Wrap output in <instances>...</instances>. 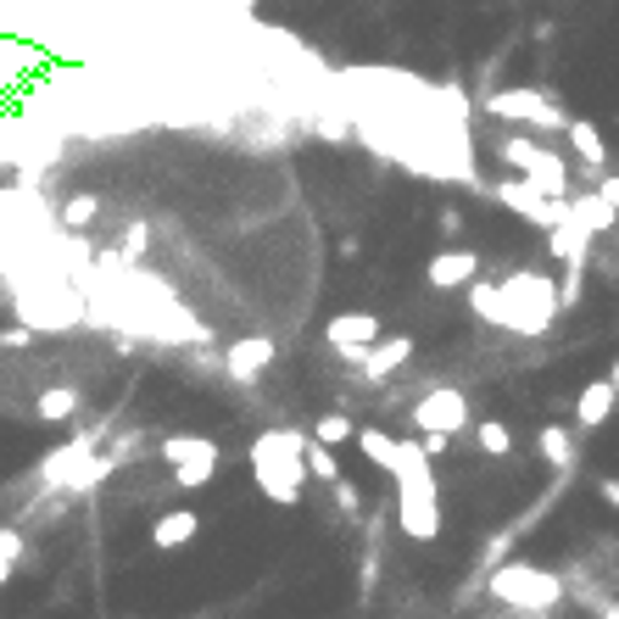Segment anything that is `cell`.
I'll return each mask as SVG.
<instances>
[{"label": "cell", "mask_w": 619, "mask_h": 619, "mask_svg": "<svg viewBox=\"0 0 619 619\" xmlns=\"http://www.w3.org/2000/svg\"><path fill=\"white\" fill-rule=\"evenodd\" d=\"M569 146H575V157H581V173L597 184L603 168H608V146H603L597 123H592V118H575V123H569Z\"/></svg>", "instance_id": "5bb4252c"}, {"label": "cell", "mask_w": 619, "mask_h": 619, "mask_svg": "<svg viewBox=\"0 0 619 619\" xmlns=\"http://www.w3.org/2000/svg\"><path fill=\"white\" fill-rule=\"evenodd\" d=\"M397 525L413 542H436L441 536V497H436V474L424 458V441H402V469H397Z\"/></svg>", "instance_id": "3957f363"}, {"label": "cell", "mask_w": 619, "mask_h": 619, "mask_svg": "<svg viewBox=\"0 0 619 619\" xmlns=\"http://www.w3.org/2000/svg\"><path fill=\"white\" fill-rule=\"evenodd\" d=\"M357 447H363V458H368L374 469H386L391 481H397V469H402V441H397V436H386V430H357Z\"/></svg>", "instance_id": "ac0fdd59"}, {"label": "cell", "mask_w": 619, "mask_h": 619, "mask_svg": "<svg viewBox=\"0 0 619 619\" xmlns=\"http://www.w3.org/2000/svg\"><path fill=\"white\" fill-rule=\"evenodd\" d=\"M592 241H597V234H592L575 213H569V223H563V229H553V234H547V246H553V257H558L563 268H586V263H592Z\"/></svg>", "instance_id": "7c38bea8"}, {"label": "cell", "mask_w": 619, "mask_h": 619, "mask_svg": "<svg viewBox=\"0 0 619 619\" xmlns=\"http://www.w3.org/2000/svg\"><path fill=\"white\" fill-rule=\"evenodd\" d=\"M486 592H491L497 608H513V614H553V608L569 597V581L553 575V569H542V563L508 558L502 569H491Z\"/></svg>", "instance_id": "277c9868"}, {"label": "cell", "mask_w": 619, "mask_h": 619, "mask_svg": "<svg viewBox=\"0 0 619 619\" xmlns=\"http://www.w3.org/2000/svg\"><path fill=\"white\" fill-rule=\"evenodd\" d=\"M581 597H586L592 619H619V603H614V597H592V592H581Z\"/></svg>", "instance_id": "4dcf8cb0"}, {"label": "cell", "mask_w": 619, "mask_h": 619, "mask_svg": "<svg viewBox=\"0 0 619 619\" xmlns=\"http://www.w3.org/2000/svg\"><path fill=\"white\" fill-rule=\"evenodd\" d=\"M597 196H603L608 207H619V173H603V179H597Z\"/></svg>", "instance_id": "1f68e13d"}, {"label": "cell", "mask_w": 619, "mask_h": 619, "mask_svg": "<svg viewBox=\"0 0 619 619\" xmlns=\"http://www.w3.org/2000/svg\"><path fill=\"white\" fill-rule=\"evenodd\" d=\"M497 157L513 168V179H531L547 202H569V168H563V157L547 151V146H536L531 134H508V139H497Z\"/></svg>", "instance_id": "5b68a950"}, {"label": "cell", "mask_w": 619, "mask_h": 619, "mask_svg": "<svg viewBox=\"0 0 619 619\" xmlns=\"http://www.w3.org/2000/svg\"><path fill=\"white\" fill-rule=\"evenodd\" d=\"M28 68H34L28 45H0V78H23Z\"/></svg>", "instance_id": "4316f807"}, {"label": "cell", "mask_w": 619, "mask_h": 619, "mask_svg": "<svg viewBox=\"0 0 619 619\" xmlns=\"http://www.w3.org/2000/svg\"><path fill=\"white\" fill-rule=\"evenodd\" d=\"M307 481H318V486H341L347 474H341V458L329 452V447H318L313 436H307Z\"/></svg>", "instance_id": "7402d4cb"}, {"label": "cell", "mask_w": 619, "mask_h": 619, "mask_svg": "<svg viewBox=\"0 0 619 619\" xmlns=\"http://www.w3.org/2000/svg\"><path fill=\"white\" fill-rule=\"evenodd\" d=\"M614 402H619L614 379H608V374H603V379H592V386L575 397V424H581V430H603L608 413H614Z\"/></svg>", "instance_id": "9a60e30c"}, {"label": "cell", "mask_w": 619, "mask_h": 619, "mask_svg": "<svg viewBox=\"0 0 619 619\" xmlns=\"http://www.w3.org/2000/svg\"><path fill=\"white\" fill-rule=\"evenodd\" d=\"M418 441H424V458H441L452 447V436H418Z\"/></svg>", "instance_id": "836d02e7"}, {"label": "cell", "mask_w": 619, "mask_h": 619, "mask_svg": "<svg viewBox=\"0 0 619 619\" xmlns=\"http://www.w3.org/2000/svg\"><path fill=\"white\" fill-rule=\"evenodd\" d=\"M474 279H481V252L452 246V252L430 257V284H436V291H458V284H474Z\"/></svg>", "instance_id": "8fae6325"}, {"label": "cell", "mask_w": 619, "mask_h": 619, "mask_svg": "<svg viewBox=\"0 0 619 619\" xmlns=\"http://www.w3.org/2000/svg\"><path fill=\"white\" fill-rule=\"evenodd\" d=\"M234 7H246V12H252V7H263V0H234Z\"/></svg>", "instance_id": "74e56055"}, {"label": "cell", "mask_w": 619, "mask_h": 619, "mask_svg": "<svg viewBox=\"0 0 619 619\" xmlns=\"http://www.w3.org/2000/svg\"><path fill=\"white\" fill-rule=\"evenodd\" d=\"M329 497H336V508H341V513H363V497H357V486H352V481L329 486Z\"/></svg>", "instance_id": "83f0119b"}, {"label": "cell", "mask_w": 619, "mask_h": 619, "mask_svg": "<svg viewBox=\"0 0 619 619\" xmlns=\"http://www.w3.org/2000/svg\"><path fill=\"white\" fill-rule=\"evenodd\" d=\"M469 307L513 329V336H547V324L558 313V284L542 274H508L502 284H469Z\"/></svg>", "instance_id": "6da1fadb"}, {"label": "cell", "mask_w": 619, "mask_h": 619, "mask_svg": "<svg viewBox=\"0 0 619 619\" xmlns=\"http://www.w3.org/2000/svg\"><path fill=\"white\" fill-rule=\"evenodd\" d=\"M274 352H279V341H268V336H246V341H229V352H223V374L234 379V386H252V379L274 363Z\"/></svg>", "instance_id": "30bf717a"}, {"label": "cell", "mask_w": 619, "mask_h": 619, "mask_svg": "<svg viewBox=\"0 0 619 619\" xmlns=\"http://www.w3.org/2000/svg\"><path fill=\"white\" fill-rule=\"evenodd\" d=\"M463 229V213L458 207H441V234H458Z\"/></svg>", "instance_id": "e575fe53"}, {"label": "cell", "mask_w": 619, "mask_h": 619, "mask_svg": "<svg viewBox=\"0 0 619 619\" xmlns=\"http://www.w3.org/2000/svg\"><path fill=\"white\" fill-rule=\"evenodd\" d=\"M307 436H313L318 447H329V452H336V447H347V441L357 436V424H352L347 413H324V418L313 424V430H307Z\"/></svg>", "instance_id": "603a6c76"}, {"label": "cell", "mask_w": 619, "mask_h": 619, "mask_svg": "<svg viewBox=\"0 0 619 619\" xmlns=\"http://www.w3.org/2000/svg\"><path fill=\"white\" fill-rule=\"evenodd\" d=\"M95 218H101V196H89V190H78V196L62 202V223L68 229H89Z\"/></svg>", "instance_id": "cb8c5ba5"}, {"label": "cell", "mask_w": 619, "mask_h": 619, "mask_svg": "<svg viewBox=\"0 0 619 619\" xmlns=\"http://www.w3.org/2000/svg\"><path fill=\"white\" fill-rule=\"evenodd\" d=\"M252 481L268 502L296 508L307 486V436L302 430H263L252 441Z\"/></svg>", "instance_id": "7a4b0ae2"}, {"label": "cell", "mask_w": 619, "mask_h": 619, "mask_svg": "<svg viewBox=\"0 0 619 619\" xmlns=\"http://www.w3.org/2000/svg\"><path fill=\"white\" fill-rule=\"evenodd\" d=\"M202 531V513H190V508H173V513H162L157 525H151V542L157 547H184L190 536Z\"/></svg>", "instance_id": "d6986e66"}, {"label": "cell", "mask_w": 619, "mask_h": 619, "mask_svg": "<svg viewBox=\"0 0 619 619\" xmlns=\"http://www.w3.org/2000/svg\"><path fill=\"white\" fill-rule=\"evenodd\" d=\"M608 379H614V391H619V357H614V368H608Z\"/></svg>", "instance_id": "8d00e7d4"}, {"label": "cell", "mask_w": 619, "mask_h": 619, "mask_svg": "<svg viewBox=\"0 0 619 619\" xmlns=\"http://www.w3.org/2000/svg\"><path fill=\"white\" fill-rule=\"evenodd\" d=\"M491 196L508 207V213H519V218H525V223H536V229H563L569 223V202H575V196H569V202H547L542 196V190L531 184V179H497L491 184Z\"/></svg>", "instance_id": "52a82bcc"}, {"label": "cell", "mask_w": 619, "mask_h": 619, "mask_svg": "<svg viewBox=\"0 0 619 619\" xmlns=\"http://www.w3.org/2000/svg\"><path fill=\"white\" fill-rule=\"evenodd\" d=\"M536 452H542L558 474L575 469V436H569L563 424H547V430H536Z\"/></svg>", "instance_id": "ffe728a7"}, {"label": "cell", "mask_w": 619, "mask_h": 619, "mask_svg": "<svg viewBox=\"0 0 619 619\" xmlns=\"http://www.w3.org/2000/svg\"><path fill=\"white\" fill-rule=\"evenodd\" d=\"M413 336H391V341H379L368 357H363V379H368V386H379V379H391L397 368H408L413 363Z\"/></svg>", "instance_id": "4fadbf2b"}, {"label": "cell", "mask_w": 619, "mask_h": 619, "mask_svg": "<svg viewBox=\"0 0 619 619\" xmlns=\"http://www.w3.org/2000/svg\"><path fill=\"white\" fill-rule=\"evenodd\" d=\"M474 441H481V452H491V458H508V452H513V436H508V424H497V418L474 424Z\"/></svg>", "instance_id": "d4e9b609"}, {"label": "cell", "mask_w": 619, "mask_h": 619, "mask_svg": "<svg viewBox=\"0 0 619 619\" xmlns=\"http://www.w3.org/2000/svg\"><path fill=\"white\" fill-rule=\"evenodd\" d=\"M162 458L179 469V463H218L223 452H218L213 436H168V441H162Z\"/></svg>", "instance_id": "e0dca14e"}, {"label": "cell", "mask_w": 619, "mask_h": 619, "mask_svg": "<svg viewBox=\"0 0 619 619\" xmlns=\"http://www.w3.org/2000/svg\"><path fill=\"white\" fill-rule=\"evenodd\" d=\"M324 341H329V352H336L341 363L363 368V357L379 347V318L374 313H336L324 324Z\"/></svg>", "instance_id": "9c48e42d"}, {"label": "cell", "mask_w": 619, "mask_h": 619, "mask_svg": "<svg viewBox=\"0 0 619 619\" xmlns=\"http://www.w3.org/2000/svg\"><path fill=\"white\" fill-rule=\"evenodd\" d=\"M569 213H575L592 234H608V229L619 223V207H608V202L597 196V190H592V196H575V202H569Z\"/></svg>", "instance_id": "44dd1931"}, {"label": "cell", "mask_w": 619, "mask_h": 619, "mask_svg": "<svg viewBox=\"0 0 619 619\" xmlns=\"http://www.w3.org/2000/svg\"><path fill=\"white\" fill-rule=\"evenodd\" d=\"M597 497H603L608 508H619V481H614V474H603V481H597Z\"/></svg>", "instance_id": "d6a6232c"}, {"label": "cell", "mask_w": 619, "mask_h": 619, "mask_svg": "<svg viewBox=\"0 0 619 619\" xmlns=\"http://www.w3.org/2000/svg\"><path fill=\"white\" fill-rule=\"evenodd\" d=\"M486 112L502 118V123H513L519 134H525V129H536V134H569V123H575V118H563V107L553 101V95H542V89H497V95H486Z\"/></svg>", "instance_id": "8992f818"}, {"label": "cell", "mask_w": 619, "mask_h": 619, "mask_svg": "<svg viewBox=\"0 0 619 619\" xmlns=\"http://www.w3.org/2000/svg\"><path fill=\"white\" fill-rule=\"evenodd\" d=\"M34 341H39V329H34V324H28V329L17 324V329H7V336H0V347H7V352H23V347H34Z\"/></svg>", "instance_id": "f1b7e54d"}, {"label": "cell", "mask_w": 619, "mask_h": 619, "mask_svg": "<svg viewBox=\"0 0 619 619\" xmlns=\"http://www.w3.org/2000/svg\"><path fill=\"white\" fill-rule=\"evenodd\" d=\"M84 408V391L73 386V379H62V386H45L39 397H34V418H45V424H62V418H73Z\"/></svg>", "instance_id": "2e32d148"}, {"label": "cell", "mask_w": 619, "mask_h": 619, "mask_svg": "<svg viewBox=\"0 0 619 619\" xmlns=\"http://www.w3.org/2000/svg\"><path fill=\"white\" fill-rule=\"evenodd\" d=\"M0 558H12V563L23 558V531H17V525H7V531H0Z\"/></svg>", "instance_id": "f546056e"}, {"label": "cell", "mask_w": 619, "mask_h": 619, "mask_svg": "<svg viewBox=\"0 0 619 619\" xmlns=\"http://www.w3.org/2000/svg\"><path fill=\"white\" fill-rule=\"evenodd\" d=\"M413 424H418V436H463L469 430V397L458 386H430L413 402Z\"/></svg>", "instance_id": "ba28073f"}, {"label": "cell", "mask_w": 619, "mask_h": 619, "mask_svg": "<svg viewBox=\"0 0 619 619\" xmlns=\"http://www.w3.org/2000/svg\"><path fill=\"white\" fill-rule=\"evenodd\" d=\"M12 569H17L12 558H0V586H7V581H12Z\"/></svg>", "instance_id": "d590c367"}, {"label": "cell", "mask_w": 619, "mask_h": 619, "mask_svg": "<svg viewBox=\"0 0 619 619\" xmlns=\"http://www.w3.org/2000/svg\"><path fill=\"white\" fill-rule=\"evenodd\" d=\"M213 474H218V463H179V469H173V486L202 491V486H213Z\"/></svg>", "instance_id": "484cf974"}]
</instances>
